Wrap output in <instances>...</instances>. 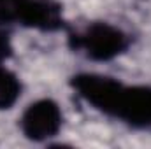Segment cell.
Instances as JSON below:
<instances>
[{"label":"cell","instance_id":"cell-1","mask_svg":"<svg viewBox=\"0 0 151 149\" xmlns=\"http://www.w3.org/2000/svg\"><path fill=\"white\" fill-rule=\"evenodd\" d=\"M74 86L100 111L114 114L135 126H151V90L123 88L119 82L100 75H79Z\"/></svg>","mask_w":151,"mask_h":149},{"label":"cell","instance_id":"cell-2","mask_svg":"<svg viewBox=\"0 0 151 149\" xmlns=\"http://www.w3.org/2000/svg\"><path fill=\"white\" fill-rule=\"evenodd\" d=\"M76 46L83 47L86 54L95 60H109L127 47V37L118 28L97 23L90 27L84 35L76 39Z\"/></svg>","mask_w":151,"mask_h":149},{"label":"cell","instance_id":"cell-3","mask_svg":"<svg viewBox=\"0 0 151 149\" xmlns=\"http://www.w3.org/2000/svg\"><path fill=\"white\" fill-rule=\"evenodd\" d=\"M21 126L27 137L42 140L55 135L62 126V112L51 100H40L30 105L21 119Z\"/></svg>","mask_w":151,"mask_h":149},{"label":"cell","instance_id":"cell-4","mask_svg":"<svg viewBox=\"0 0 151 149\" xmlns=\"http://www.w3.org/2000/svg\"><path fill=\"white\" fill-rule=\"evenodd\" d=\"M19 81L9 70L0 69V109L11 107L19 97Z\"/></svg>","mask_w":151,"mask_h":149},{"label":"cell","instance_id":"cell-5","mask_svg":"<svg viewBox=\"0 0 151 149\" xmlns=\"http://www.w3.org/2000/svg\"><path fill=\"white\" fill-rule=\"evenodd\" d=\"M32 0H0V23L23 21Z\"/></svg>","mask_w":151,"mask_h":149}]
</instances>
